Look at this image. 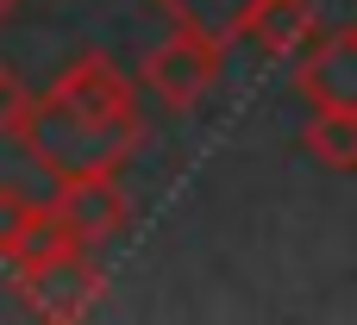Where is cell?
<instances>
[{"label": "cell", "mask_w": 357, "mask_h": 325, "mask_svg": "<svg viewBox=\"0 0 357 325\" xmlns=\"http://www.w3.org/2000/svg\"><path fill=\"white\" fill-rule=\"evenodd\" d=\"M13 138L31 150L38 169H50V175L63 182V175H82V169H119V163L138 150L144 125H138V119H113V125L75 119V113H56V106H44V100L31 94V113H25V125H19Z\"/></svg>", "instance_id": "obj_1"}, {"label": "cell", "mask_w": 357, "mask_h": 325, "mask_svg": "<svg viewBox=\"0 0 357 325\" xmlns=\"http://www.w3.org/2000/svg\"><path fill=\"white\" fill-rule=\"evenodd\" d=\"M19 282V301L38 313V319H82L100 294H107V269L94 263V244H69L31 269H13Z\"/></svg>", "instance_id": "obj_2"}, {"label": "cell", "mask_w": 357, "mask_h": 325, "mask_svg": "<svg viewBox=\"0 0 357 325\" xmlns=\"http://www.w3.org/2000/svg\"><path fill=\"white\" fill-rule=\"evenodd\" d=\"M220 63H226V44L195 38V31H169L157 50H144V69H138V75H144V88H151L163 106L188 113V106H201V100L213 94Z\"/></svg>", "instance_id": "obj_3"}, {"label": "cell", "mask_w": 357, "mask_h": 325, "mask_svg": "<svg viewBox=\"0 0 357 325\" xmlns=\"http://www.w3.org/2000/svg\"><path fill=\"white\" fill-rule=\"evenodd\" d=\"M38 100L56 106V113H75V119H100V125H113V119H138L132 81L119 75V63H113L107 50H82V56L56 75V88L38 94Z\"/></svg>", "instance_id": "obj_4"}, {"label": "cell", "mask_w": 357, "mask_h": 325, "mask_svg": "<svg viewBox=\"0 0 357 325\" xmlns=\"http://www.w3.org/2000/svg\"><path fill=\"white\" fill-rule=\"evenodd\" d=\"M50 213L63 219V232H69L75 244H107V238H119V232H126L132 200H126L119 169H82V175H63V188H56Z\"/></svg>", "instance_id": "obj_5"}, {"label": "cell", "mask_w": 357, "mask_h": 325, "mask_svg": "<svg viewBox=\"0 0 357 325\" xmlns=\"http://www.w3.org/2000/svg\"><path fill=\"white\" fill-rule=\"evenodd\" d=\"M295 88L307 106H345L357 113V31L333 25L295 50Z\"/></svg>", "instance_id": "obj_6"}, {"label": "cell", "mask_w": 357, "mask_h": 325, "mask_svg": "<svg viewBox=\"0 0 357 325\" xmlns=\"http://www.w3.org/2000/svg\"><path fill=\"white\" fill-rule=\"evenodd\" d=\"M245 38H257V50L270 56H295L314 38V0H251Z\"/></svg>", "instance_id": "obj_7"}, {"label": "cell", "mask_w": 357, "mask_h": 325, "mask_svg": "<svg viewBox=\"0 0 357 325\" xmlns=\"http://www.w3.org/2000/svg\"><path fill=\"white\" fill-rule=\"evenodd\" d=\"M176 31H195V38H213V44H232L245 38V13L251 0H151Z\"/></svg>", "instance_id": "obj_8"}, {"label": "cell", "mask_w": 357, "mask_h": 325, "mask_svg": "<svg viewBox=\"0 0 357 325\" xmlns=\"http://www.w3.org/2000/svg\"><path fill=\"white\" fill-rule=\"evenodd\" d=\"M301 144H307V157H314V163H326L333 175L357 169V113H345V106H314V113H307Z\"/></svg>", "instance_id": "obj_9"}, {"label": "cell", "mask_w": 357, "mask_h": 325, "mask_svg": "<svg viewBox=\"0 0 357 325\" xmlns=\"http://www.w3.org/2000/svg\"><path fill=\"white\" fill-rule=\"evenodd\" d=\"M75 238L63 232V219L50 213V207H31L25 213V225H19V238H13V251H6V263L13 269H31V263H44V257H56V251H69Z\"/></svg>", "instance_id": "obj_10"}, {"label": "cell", "mask_w": 357, "mask_h": 325, "mask_svg": "<svg viewBox=\"0 0 357 325\" xmlns=\"http://www.w3.org/2000/svg\"><path fill=\"white\" fill-rule=\"evenodd\" d=\"M25 113H31V88H25L13 69H0V138H13V132L25 125Z\"/></svg>", "instance_id": "obj_11"}, {"label": "cell", "mask_w": 357, "mask_h": 325, "mask_svg": "<svg viewBox=\"0 0 357 325\" xmlns=\"http://www.w3.org/2000/svg\"><path fill=\"white\" fill-rule=\"evenodd\" d=\"M25 213H31V200H25L19 188H0V263H6V251H13V238H19V225H25Z\"/></svg>", "instance_id": "obj_12"}, {"label": "cell", "mask_w": 357, "mask_h": 325, "mask_svg": "<svg viewBox=\"0 0 357 325\" xmlns=\"http://www.w3.org/2000/svg\"><path fill=\"white\" fill-rule=\"evenodd\" d=\"M13 6H19V0H0V19H6V13H13Z\"/></svg>", "instance_id": "obj_13"}]
</instances>
